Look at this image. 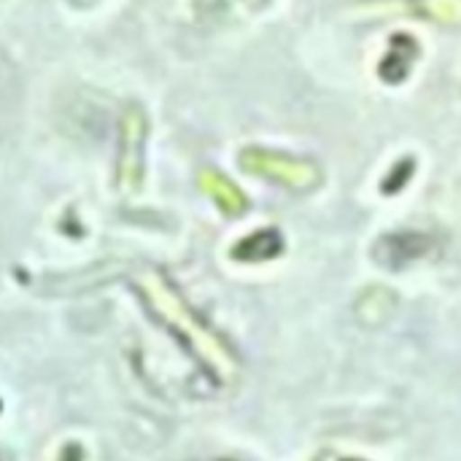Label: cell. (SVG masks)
I'll return each mask as SVG.
<instances>
[{
	"instance_id": "cell-1",
	"label": "cell",
	"mask_w": 461,
	"mask_h": 461,
	"mask_svg": "<svg viewBox=\"0 0 461 461\" xmlns=\"http://www.w3.org/2000/svg\"><path fill=\"white\" fill-rule=\"evenodd\" d=\"M429 249V238L419 235V232H400V235H386L381 238L375 257L386 265V267H402L419 257H424Z\"/></svg>"
}]
</instances>
